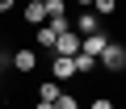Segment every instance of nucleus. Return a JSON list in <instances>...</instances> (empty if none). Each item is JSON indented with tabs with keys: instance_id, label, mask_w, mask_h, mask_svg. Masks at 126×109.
I'll return each mask as SVG.
<instances>
[{
	"instance_id": "18",
	"label": "nucleus",
	"mask_w": 126,
	"mask_h": 109,
	"mask_svg": "<svg viewBox=\"0 0 126 109\" xmlns=\"http://www.w3.org/2000/svg\"><path fill=\"white\" fill-rule=\"evenodd\" d=\"M0 71H4V59H0Z\"/></svg>"
},
{
	"instance_id": "2",
	"label": "nucleus",
	"mask_w": 126,
	"mask_h": 109,
	"mask_svg": "<svg viewBox=\"0 0 126 109\" xmlns=\"http://www.w3.org/2000/svg\"><path fill=\"white\" fill-rule=\"evenodd\" d=\"M76 76V63H72V54H55V59H50V80H72Z\"/></svg>"
},
{
	"instance_id": "9",
	"label": "nucleus",
	"mask_w": 126,
	"mask_h": 109,
	"mask_svg": "<svg viewBox=\"0 0 126 109\" xmlns=\"http://www.w3.org/2000/svg\"><path fill=\"white\" fill-rule=\"evenodd\" d=\"M72 63H76V71H80V76H88V71L97 67V59H93V54H84V50H76V54H72Z\"/></svg>"
},
{
	"instance_id": "15",
	"label": "nucleus",
	"mask_w": 126,
	"mask_h": 109,
	"mask_svg": "<svg viewBox=\"0 0 126 109\" xmlns=\"http://www.w3.org/2000/svg\"><path fill=\"white\" fill-rule=\"evenodd\" d=\"M34 109H55V105H50V101H38V105H34Z\"/></svg>"
},
{
	"instance_id": "7",
	"label": "nucleus",
	"mask_w": 126,
	"mask_h": 109,
	"mask_svg": "<svg viewBox=\"0 0 126 109\" xmlns=\"http://www.w3.org/2000/svg\"><path fill=\"white\" fill-rule=\"evenodd\" d=\"M25 21H30L34 29H38V25H46V9H42V4H34V0H30V4H25Z\"/></svg>"
},
{
	"instance_id": "13",
	"label": "nucleus",
	"mask_w": 126,
	"mask_h": 109,
	"mask_svg": "<svg viewBox=\"0 0 126 109\" xmlns=\"http://www.w3.org/2000/svg\"><path fill=\"white\" fill-rule=\"evenodd\" d=\"M88 109H113V101H109V96H97V101H93Z\"/></svg>"
},
{
	"instance_id": "8",
	"label": "nucleus",
	"mask_w": 126,
	"mask_h": 109,
	"mask_svg": "<svg viewBox=\"0 0 126 109\" xmlns=\"http://www.w3.org/2000/svg\"><path fill=\"white\" fill-rule=\"evenodd\" d=\"M34 38H38V46H42V50H55V38H59V34H55L50 25H38V29H34Z\"/></svg>"
},
{
	"instance_id": "14",
	"label": "nucleus",
	"mask_w": 126,
	"mask_h": 109,
	"mask_svg": "<svg viewBox=\"0 0 126 109\" xmlns=\"http://www.w3.org/2000/svg\"><path fill=\"white\" fill-rule=\"evenodd\" d=\"M13 4H17V0H0V13H9V9H13Z\"/></svg>"
},
{
	"instance_id": "4",
	"label": "nucleus",
	"mask_w": 126,
	"mask_h": 109,
	"mask_svg": "<svg viewBox=\"0 0 126 109\" xmlns=\"http://www.w3.org/2000/svg\"><path fill=\"white\" fill-rule=\"evenodd\" d=\"M105 42H109V38H105V29H97V34H84V38H80V50L97 59V54L105 50Z\"/></svg>"
},
{
	"instance_id": "1",
	"label": "nucleus",
	"mask_w": 126,
	"mask_h": 109,
	"mask_svg": "<svg viewBox=\"0 0 126 109\" xmlns=\"http://www.w3.org/2000/svg\"><path fill=\"white\" fill-rule=\"evenodd\" d=\"M97 63L109 67V71H126V46L122 42H105V50L97 54Z\"/></svg>"
},
{
	"instance_id": "19",
	"label": "nucleus",
	"mask_w": 126,
	"mask_h": 109,
	"mask_svg": "<svg viewBox=\"0 0 126 109\" xmlns=\"http://www.w3.org/2000/svg\"><path fill=\"white\" fill-rule=\"evenodd\" d=\"M0 59H4V54H0Z\"/></svg>"
},
{
	"instance_id": "12",
	"label": "nucleus",
	"mask_w": 126,
	"mask_h": 109,
	"mask_svg": "<svg viewBox=\"0 0 126 109\" xmlns=\"http://www.w3.org/2000/svg\"><path fill=\"white\" fill-rule=\"evenodd\" d=\"M55 109H80V101H76L72 92H59V101H55Z\"/></svg>"
},
{
	"instance_id": "3",
	"label": "nucleus",
	"mask_w": 126,
	"mask_h": 109,
	"mask_svg": "<svg viewBox=\"0 0 126 109\" xmlns=\"http://www.w3.org/2000/svg\"><path fill=\"white\" fill-rule=\"evenodd\" d=\"M76 50H80V34L76 29H63L55 38V54H76Z\"/></svg>"
},
{
	"instance_id": "5",
	"label": "nucleus",
	"mask_w": 126,
	"mask_h": 109,
	"mask_svg": "<svg viewBox=\"0 0 126 109\" xmlns=\"http://www.w3.org/2000/svg\"><path fill=\"white\" fill-rule=\"evenodd\" d=\"M13 67H17L21 76H30V71L38 67V50H17V54H13Z\"/></svg>"
},
{
	"instance_id": "6",
	"label": "nucleus",
	"mask_w": 126,
	"mask_h": 109,
	"mask_svg": "<svg viewBox=\"0 0 126 109\" xmlns=\"http://www.w3.org/2000/svg\"><path fill=\"white\" fill-rule=\"evenodd\" d=\"M97 29H101V17H97V13H93V9H88V13H80V17H76V34H80V38H84V34H97Z\"/></svg>"
},
{
	"instance_id": "16",
	"label": "nucleus",
	"mask_w": 126,
	"mask_h": 109,
	"mask_svg": "<svg viewBox=\"0 0 126 109\" xmlns=\"http://www.w3.org/2000/svg\"><path fill=\"white\" fill-rule=\"evenodd\" d=\"M76 4H84V9H88V4H93V0H76Z\"/></svg>"
},
{
	"instance_id": "10",
	"label": "nucleus",
	"mask_w": 126,
	"mask_h": 109,
	"mask_svg": "<svg viewBox=\"0 0 126 109\" xmlns=\"http://www.w3.org/2000/svg\"><path fill=\"white\" fill-rule=\"evenodd\" d=\"M97 17H113V9H118V0H93V4H88Z\"/></svg>"
},
{
	"instance_id": "17",
	"label": "nucleus",
	"mask_w": 126,
	"mask_h": 109,
	"mask_svg": "<svg viewBox=\"0 0 126 109\" xmlns=\"http://www.w3.org/2000/svg\"><path fill=\"white\" fill-rule=\"evenodd\" d=\"M34 4H46V0H34Z\"/></svg>"
},
{
	"instance_id": "11",
	"label": "nucleus",
	"mask_w": 126,
	"mask_h": 109,
	"mask_svg": "<svg viewBox=\"0 0 126 109\" xmlns=\"http://www.w3.org/2000/svg\"><path fill=\"white\" fill-rule=\"evenodd\" d=\"M38 92H42V101H50V105H55V101H59V92H63V88H59V80H46V84H42V88H38Z\"/></svg>"
}]
</instances>
